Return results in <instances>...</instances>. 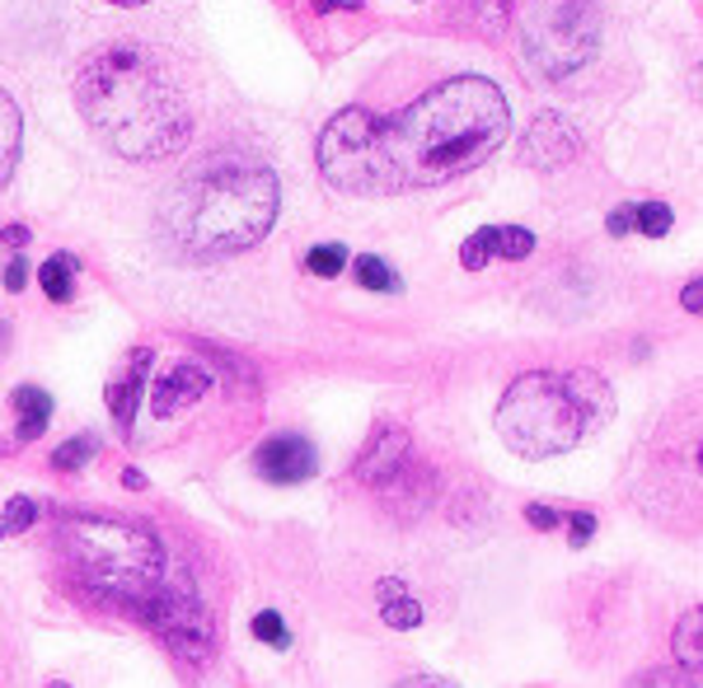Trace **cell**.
<instances>
[{
    "mask_svg": "<svg viewBox=\"0 0 703 688\" xmlns=\"http://www.w3.org/2000/svg\"><path fill=\"white\" fill-rule=\"evenodd\" d=\"M511 112L502 89L484 76H456L422 99L380 118V150L394 174V188H437L469 169L507 141Z\"/></svg>",
    "mask_w": 703,
    "mask_h": 688,
    "instance_id": "obj_1",
    "label": "cell"
},
{
    "mask_svg": "<svg viewBox=\"0 0 703 688\" xmlns=\"http://www.w3.org/2000/svg\"><path fill=\"white\" fill-rule=\"evenodd\" d=\"M76 108L123 159H165L188 146V104L169 71L141 48H104L76 76Z\"/></svg>",
    "mask_w": 703,
    "mask_h": 688,
    "instance_id": "obj_2",
    "label": "cell"
},
{
    "mask_svg": "<svg viewBox=\"0 0 703 688\" xmlns=\"http://www.w3.org/2000/svg\"><path fill=\"white\" fill-rule=\"evenodd\" d=\"M277 220V174L244 150H216L174 178L160 202L165 235L197 258L244 254Z\"/></svg>",
    "mask_w": 703,
    "mask_h": 688,
    "instance_id": "obj_3",
    "label": "cell"
},
{
    "mask_svg": "<svg viewBox=\"0 0 703 688\" xmlns=\"http://www.w3.org/2000/svg\"><path fill=\"white\" fill-rule=\"evenodd\" d=\"M615 417V394L596 371H530L511 380L497 403V431L520 459H554L573 450L586 431H601Z\"/></svg>",
    "mask_w": 703,
    "mask_h": 688,
    "instance_id": "obj_4",
    "label": "cell"
},
{
    "mask_svg": "<svg viewBox=\"0 0 703 688\" xmlns=\"http://www.w3.org/2000/svg\"><path fill=\"white\" fill-rule=\"evenodd\" d=\"M66 553L80 567L89 590L118 605L146 581H160L165 548L150 530L118 515H66Z\"/></svg>",
    "mask_w": 703,
    "mask_h": 688,
    "instance_id": "obj_5",
    "label": "cell"
},
{
    "mask_svg": "<svg viewBox=\"0 0 703 688\" xmlns=\"http://www.w3.org/2000/svg\"><path fill=\"white\" fill-rule=\"evenodd\" d=\"M320 169L338 193H352V197L394 193V174L380 150V118H371L367 108L338 112L320 136Z\"/></svg>",
    "mask_w": 703,
    "mask_h": 688,
    "instance_id": "obj_6",
    "label": "cell"
},
{
    "mask_svg": "<svg viewBox=\"0 0 703 688\" xmlns=\"http://www.w3.org/2000/svg\"><path fill=\"white\" fill-rule=\"evenodd\" d=\"M520 38H526V48H530V61L549 80L582 71L601 48V33L592 24V14L582 10V0H539V6H530V14L520 19Z\"/></svg>",
    "mask_w": 703,
    "mask_h": 688,
    "instance_id": "obj_7",
    "label": "cell"
},
{
    "mask_svg": "<svg viewBox=\"0 0 703 688\" xmlns=\"http://www.w3.org/2000/svg\"><path fill=\"white\" fill-rule=\"evenodd\" d=\"M123 609L141 618V623L160 641H169L178 656L202 660L212 651V618H207V609L193 600V590H174L165 581H146L141 590L127 594Z\"/></svg>",
    "mask_w": 703,
    "mask_h": 688,
    "instance_id": "obj_8",
    "label": "cell"
},
{
    "mask_svg": "<svg viewBox=\"0 0 703 688\" xmlns=\"http://www.w3.org/2000/svg\"><path fill=\"white\" fill-rule=\"evenodd\" d=\"M408 454H413V441H408L403 426H384L371 435V445L357 459V478L371 488H390L394 478L408 473Z\"/></svg>",
    "mask_w": 703,
    "mask_h": 688,
    "instance_id": "obj_9",
    "label": "cell"
},
{
    "mask_svg": "<svg viewBox=\"0 0 703 688\" xmlns=\"http://www.w3.org/2000/svg\"><path fill=\"white\" fill-rule=\"evenodd\" d=\"M254 469H258V478H267V483H277V488L305 483L314 473V445L301 441V435H272V441L258 445Z\"/></svg>",
    "mask_w": 703,
    "mask_h": 688,
    "instance_id": "obj_10",
    "label": "cell"
},
{
    "mask_svg": "<svg viewBox=\"0 0 703 688\" xmlns=\"http://www.w3.org/2000/svg\"><path fill=\"white\" fill-rule=\"evenodd\" d=\"M526 165H535V169H563L568 159H577V150H582V141H577V131H573V122L568 118H558V112H539V118L530 122V131H526Z\"/></svg>",
    "mask_w": 703,
    "mask_h": 688,
    "instance_id": "obj_11",
    "label": "cell"
},
{
    "mask_svg": "<svg viewBox=\"0 0 703 688\" xmlns=\"http://www.w3.org/2000/svg\"><path fill=\"white\" fill-rule=\"evenodd\" d=\"M207 389H212V375L202 371L197 361H178L174 371H169V380L155 389V412H160V417H174L178 407L197 403L202 394H207Z\"/></svg>",
    "mask_w": 703,
    "mask_h": 688,
    "instance_id": "obj_12",
    "label": "cell"
},
{
    "mask_svg": "<svg viewBox=\"0 0 703 688\" xmlns=\"http://www.w3.org/2000/svg\"><path fill=\"white\" fill-rule=\"evenodd\" d=\"M146 371H150V347L131 352L127 371L108 384V407H113V417H118L123 431H131V422H136V403L146 394Z\"/></svg>",
    "mask_w": 703,
    "mask_h": 688,
    "instance_id": "obj_13",
    "label": "cell"
},
{
    "mask_svg": "<svg viewBox=\"0 0 703 688\" xmlns=\"http://www.w3.org/2000/svg\"><path fill=\"white\" fill-rule=\"evenodd\" d=\"M10 403H14V412H19V445L38 441V435L48 431V422H52V399L42 394V389H33V384H19Z\"/></svg>",
    "mask_w": 703,
    "mask_h": 688,
    "instance_id": "obj_14",
    "label": "cell"
},
{
    "mask_svg": "<svg viewBox=\"0 0 703 688\" xmlns=\"http://www.w3.org/2000/svg\"><path fill=\"white\" fill-rule=\"evenodd\" d=\"M14 165H19V108L6 89H0V188L10 183Z\"/></svg>",
    "mask_w": 703,
    "mask_h": 688,
    "instance_id": "obj_15",
    "label": "cell"
},
{
    "mask_svg": "<svg viewBox=\"0 0 703 688\" xmlns=\"http://www.w3.org/2000/svg\"><path fill=\"white\" fill-rule=\"evenodd\" d=\"M38 282L48 291V301H71V286H76V258L71 254H52L48 263L38 267Z\"/></svg>",
    "mask_w": 703,
    "mask_h": 688,
    "instance_id": "obj_16",
    "label": "cell"
},
{
    "mask_svg": "<svg viewBox=\"0 0 703 688\" xmlns=\"http://www.w3.org/2000/svg\"><path fill=\"white\" fill-rule=\"evenodd\" d=\"M671 647H675L680 665H685V670L694 675V670H699V660H703V613H699V609L680 618V628H675V637H671Z\"/></svg>",
    "mask_w": 703,
    "mask_h": 688,
    "instance_id": "obj_17",
    "label": "cell"
},
{
    "mask_svg": "<svg viewBox=\"0 0 703 688\" xmlns=\"http://www.w3.org/2000/svg\"><path fill=\"white\" fill-rule=\"evenodd\" d=\"M38 501L33 497H10L6 501V511H0V539H14V534H25L29 524L38 520Z\"/></svg>",
    "mask_w": 703,
    "mask_h": 688,
    "instance_id": "obj_18",
    "label": "cell"
},
{
    "mask_svg": "<svg viewBox=\"0 0 703 688\" xmlns=\"http://www.w3.org/2000/svg\"><path fill=\"white\" fill-rule=\"evenodd\" d=\"M492 258H497V225L473 229V235L465 239V248H460V263H465L469 272H479V267H488Z\"/></svg>",
    "mask_w": 703,
    "mask_h": 688,
    "instance_id": "obj_19",
    "label": "cell"
},
{
    "mask_svg": "<svg viewBox=\"0 0 703 688\" xmlns=\"http://www.w3.org/2000/svg\"><path fill=\"white\" fill-rule=\"evenodd\" d=\"M99 454V435H76V441H66V445H57V454H52V469H61V473H71V469H80V464H89V459Z\"/></svg>",
    "mask_w": 703,
    "mask_h": 688,
    "instance_id": "obj_20",
    "label": "cell"
},
{
    "mask_svg": "<svg viewBox=\"0 0 703 688\" xmlns=\"http://www.w3.org/2000/svg\"><path fill=\"white\" fill-rule=\"evenodd\" d=\"M305 267L314 272V277H338V272H343L348 267V248L343 244H314L310 248V254H305Z\"/></svg>",
    "mask_w": 703,
    "mask_h": 688,
    "instance_id": "obj_21",
    "label": "cell"
},
{
    "mask_svg": "<svg viewBox=\"0 0 703 688\" xmlns=\"http://www.w3.org/2000/svg\"><path fill=\"white\" fill-rule=\"evenodd\" d=\"M633 225H638L647 239H662L666 229H671V206H666V202H643V206H633Z\"/></svg>",
    "mask_w": 703,
    "mask_h": 688,
    "instance_id": "obj_22",
    "label": "cell"
},
{
    "mask_svg": "<svg viewBox=\"0 0 703 688\" xmlns=\"http://www.w3.org/2000/svg\"><path fill=\"white\" fill-rule=\"evenodd\" d=\"M357 282L367 286V291H394L399 286V277L390 272V263H380V258H357Z\"/></svg>",
    "mask_w": 703,
    "mask_h": 688,
    "instance_id": "obj_23",
    "label": "cell"
},
{
    "mask_svg": "<svg viewBox=\"0 0 703 688\" xmlns=\"http://www.w3.org/2000/svg\"><path fill=\"white\" fill-rule=\"evenodd\" d=\"M530 248H535L530 229H520V225H502V229H497V258H530Z\"/></svg>",
    "mask_w": 703,
    "mask_h": 688,
    "instance_id": "obj_24",
    "label": "cell"
},
{
    "mask_svg": "<svg viewBox=\"0 0 703 688\" xmlns=\"http://www.w3.org/2000/svg\"><path fill=\"white\" fill-rule=\"evenodd\" d=\"M254 637L267 641V647H277V651L291 647V632H286V623H282V613H277V609H263V613L254 618Z\"/></svg>",
    "mask_w": 703,
    "mask_h": 688,
    "instance_id": "obj_25",
    "label": "cell"
},
{
    "mask_svg": "<svg viewBox=\"0 0 703 688\" xmlns=\"http://www.w3.org/2000/svg\"><path fill=\"white\" fill-rule=\"evenodd\" d=\"M384 623L399 628V632L418 628V623H422V605H418V600H390V605H384Z\"/></svg>",
    "mask_w": 703,
    "mask_h": 688,
    "instance_id": "obj_26",
    "label": "cell"
},
{
    "mask_svg": "<svg viewBox=\"0 0 703 688\" xmlns=\"http://www.w3.org/2000/svg\"><path fill=\"white\" fill-rule=\"evenodd\" d=\"M628 688H699V679L694 675H680V670H647V675H638Z\"/></svg>",
    "mask_w": 703,
    "mask_h": 688,
    "instance_id": "obj_27",
    "label": "cell"
},
{
    "mask_svg": "<svg viewBox=\"0 0 703 688\" xmlns=\"http://www.w3.org/2000/svg\"><path fill=\"white\" fill-rule=\"evenodd\" d=\"M469 10L479 14V24L488 19V33H497L511 19V0H469Z\"/></svg>",
    "mask_w": 703,
    "mask_h": 688,
    "instance_id": "obj_28",
    "label": "cell"
},
{
    "mask_svg": "<svg viewBox=\"0 0 703 688\" xmlns=\"http://www.w3.org/2000/svg\"><path fill=\"white\" fill-rule=\"evenodd\" d=\"M568 524H573V548L592 543V534H596V515H592V511H573Z\"/></svg>",
    "mask_w": 703,
    "mask_h": 688,
    "instance_id": "obj_29",
    "label": "cell"
},
{
    "mask_svg": "<svg viewBox=\"0 0 703 688\" xmlns=\"http://www.w3.org/2000/svg\"><path fill=\"white\" fill-rule=\"evenodd\" d=\"M25 286H29V263L14 258V263L6 267V291H25Z\"/></svg>",
    "mask_w": 703,
    "mask_h": 688,
    "instance_id": "obj_30",
    "label": "cell"
},
{
    "mask_svg": "<svg viewBox=\"0 0 703 688\" xmlns=\"http://www.w3.org/2000/svg\"><path fill=\"white\" fill-rule=\"evenodd\" d=\"M526 520L535 524V530H554V524H558V511H549V507H526Z\"/></svg>",
    "mask_w": 703,
    "mask_h": 688,
    "instance_id": "obj_31",
    "label": "cell"
},
{
    "mask_svg": "<svg viewBox=\"0 0 703 688\" xmlns=\"http://www.w3.org/2000/svg\"><path fill=\"white\" fill-rule=\"evenodd\" d=\"M605 229H609V235H628V229H633V206H619V212L605 220Z\"/></svg>",
    "mask_w": 703,
    "mask_h": 688,
    "instance_id": "obj_32",
    "label": "cell"
},
{
    "mask_svg": "<svg viewBox=\"0 0 703 688\" xmlns=\"http://www.w3.org/2000/svg\"><path fill=\"white\" fill-rule=\"evenodd\" d=\"M33 235H29V229L25 225H6V229H0V244H10V248H25Z\"/></svg>",
    "mask_w": 703,
    "mask_h": 688,
    "instance_id": "obj_33",
    "label": "cell"
},
{
    "mask_svg": "<svg viewBox=\"0 0 703 688\" xmlns=\"http://www.w3.org/2000/svg\"><path fill=\"white\" fill-rule=\"evenodd\" d=\"M320 14H333V10H361V0H314Z\"/></svg>",
    "mask_w": 703,
    "mask_h": 688,
    "instance_id": "obj_34",
    "label": "cell"
},
{
    "mask_svg": "<svg viewBox=\"0 0 703 688\" xmlns=\"http://www.w3.org/2000/svg\"><path fill=\"white\" fill-rule=\"evenodd\" d=\"M685 309H690V314H699V309H703V286H699V282H690V286H685Z\"/></svg>",
    "mask_w": 703,
    "mask_h": 688,
    "instance_id": "obj_35",
    "label": "cell"
},
{
    "mask_svg": "<svg viewBox=\"0 0 703 688\" xmlns=\"http://www.w3.org/2000/svg\"><path fill=\"white\" fill-rule=\"evenodd\" d=\"M123 488H127V492H141V488H146V478L136 473V469H127V473H123Z\"/></svg>",
    "mask_w": 703,
    "mask_h": 688,
    "instance_id": "obj_36",
    "label": "cell"
},
{
    "mask_svg": "<svg viewBox=\"0 0 703 688\" xmlns=\"http://www.w3.org/2000/svg\"><path fill=\"white\" fill-rule=\"evenodd\" d=\"M394 594H399V581H394V577H384V581H380V600H384V605H390V600H394Z\"/></svg>",
    "mask_w": 703,
    "mask_h": 688,
    "instance_id": "obj_37",
    "label": "cell"
},
{
    "mask_svg": "<svg viewBox=\"0 0 703 688\" xmlns=\"http://www.w3.org/2000/svg\"><path fill=\"white\" fill-rule=\"evenodd\" d=\"M413 688H456V684H446V679H418Z\"/></svg>",
    "mask_w": 703,
    "mask_h": 688,
    "instance_id": "obj_38",
    "label": "cell"
},
{
    "mask_svg": "<svg viewBox=\"0 0 703 688\" xmlns=\"http://www.w3.org/2000/svg\"><path fill=\"white\" fill-rule=\"evenodd\" d=\"M108 6H146V0H108Z\"/></svg>",
    "mask_w": 703,
    "mask_h": 688,
    "instance_id": "obj_39",
    "label": "cell"
},
{
    "mask_svg": "<svg viewBox=\"0 0 703 688\" xmlns=\"http://www.w3.org/2000/svg\"><path fill=\"white\" fill-rule=\"evenodd\" d=\"M6 337H10V328H6V324H0V347H6Z\"/></svg>",
    "mask_w": 703,
    "mask_h": 688,
    "instance_id": "obj_40",
    "label": "cell"
},
{
    "mask_svg": "<svg viewBox=\"0 0 703 688\" xmlns=\"http://www.w3.org/2000/svg\"><path fill=\"white\" fill-rule=\"evenodd\" d=\"M48 688H71V684H48Z\"/></svg>",
    "mask_w": 703,
    "mask_h": 688,
    "instance_id": "obj_41",
    "label": "cell"
}]
</instances>
